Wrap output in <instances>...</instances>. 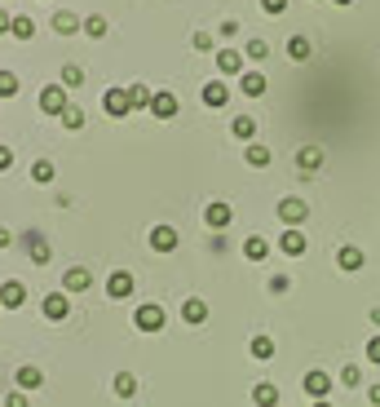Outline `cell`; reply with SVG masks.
Returning a JSON list of instances; mask_svg holds the SVG:
<instances>
[{
	"label": "cell",
	"instance_id": "cell-20",
	"mask_svg": "<svg viewBox=\"0 0 380 407\" xmlns=\"http://www.w3.org/2000/svg\"><path fill=\"white\" fill-rule=\"evenodd\" d=\"M279 248H283L288 257H301V253H305V235H301V231H283Z\"/></svg>",
	"mask_w": 380,
	"mask_h": 407
},
{
	"label": "cell",
	"instance_id": "cell-48",
	"mask_svg": "<svg viewBox=\"0 0 380 407\" xmlns=\"http://www.w3.org/2000/svg\"><path fill=\"white\" fill-rule=\"evenodd\" d=\"M314 407H331V403H327V399H318V403H314Z\"/></svg>",
	"mask_w": 380,
	"mask_h": 407
},
{
	"label": "cell",
	"instance_id": "cell-25",
	"mask_svg": "<svg viewBox=\"0 0 380 407\" xmlns=\"http://www.w3.org/2000/svg\"><path fill=\"white\" fill-rule=\"evenodd\" d=\"M9 35H14V40H31V35H35V22H31L27 14H18L14 22H9Z\"/></svg>",
	"mask_w": 380,
	"mask_h": 407
},
{
	"label": "cell",
	"instance_id": "cell-9",
	"mask_svg": "<svg viewBox=\"0 0 380 407\" xmlns=\"http://www.w3.org/2000/svg\"><path fill=\"white\" fill-rule=\"evenodd\" d=\"M106 292H111L115 301H124V297H133V274H128V270H115L111 279H106Z\"/></svg>",
	"mask_w": 380,
	"mask_h": 407
},
{
	"label": "cell",
	"instance_id": "cell-16",
	"mask_svg": "<svg viewBox=\"0 0 380 407\" xmlns=\"http://www.w3.org/2000/svg\"><path fill=\"white\" fill-rule=\"evenodd\" d=\"M80 27H85V22L71 14V9H58V14H53V31L58 35H71V31H80Z\"/></svg>",
	"mask_w": 380,
	"mask_h": 407
},
{
	"label": "cell",
	"instance_id": "cell-43",
	"mask_svg": "<svg viewBox=\"0 0 380 407\" xmlns=\"http://www.w3.org/2000/svg\"><path fill=\"white\" fill-rule=\"evenodd\" d=\"M367 358H372V363H380V337L367 341Z\"/></svg>",
	"mask_w": 380,
	"mask_h": 407
},
{
	"label": "cell",
	"instance_id": "cell-36",
	"mask_svg": "<svg viewBox=\"0 0 380 407\" xmlns=\"http://www.w3.org/2000/svg\"><path fill=\"white\" fill-rule=\"evenodd\" d=\"M18 93V76L14 71H0V98H14Z\"/></svg>",
	"mask_w": 380,
	"mask_h": 407
},
{
	"label": "cell",
	"instance_id": "cell-2",
	"mask_svg": "<svg viewBox=\"0 0 380 407\" xmlns=\"http://www.w3.org/2000/svg\"><path fill=\"white\" fill-rule=\"evenodd\" d=\"M305 217H310V208H305V199H279V222H288L292 226V231H296V226H301Z\"/></svg>",
	"mask_w": 380,
	"mask_h": 407
},
{
	"label": "cell",
	"instance_id": "cell-41",
	"mask_svg": "<svg viewBox=\"0 0 380 407\" xmlns=\"http://www.w3.org/2000/svg\"><path fill=\"white\" fill-rule=\"evenodd\" d=\"M5 407H31V403H27V394H22V390H14V394L5 399Z\"/></svg>",
	"mask_w": 380,
	"mask_h": 407
},
{
	"label": "cell",
	"instance_id": "cell-10",
	"mask_svg": "<svg viewBox=\"0 0 380 407\" xmlns=\"http://www.w3.org/2000/svg\"><path fill=\"white\" fill-rule=\"evenodd\" d=\"M204 222L212 226V231H225L230 226V204H221V199H212L208 208H204Z\"/></svg>",
	"mask_w": 380,
	"mask_h": 407
},
{
	"label": "cell",
	"instance_id": "cell-6",
	"mask_svg": "<svg viewBox=\"0 0 380 407\" xmlns=\"http://www.w3.org/2000/svg\"><path fill=\"white\" fill-rule=\"evenodd\" d=\"M22 248L31 253L35 266H44V261H49V244H44V235H40V231H27V235H22Z\"/></svg>",
	"mask_w": 380,
	"mask_h": 407
},
{
	"label": "cell",
	"instance_id": "cell-40",
	"mask_svg": "<svg viewBox=\"0 0 380 407\" xmlns=\"http://www.w3.org/2000/svg\"><path fill=\"white\" fill-rule=\"evenodd\" d=\"M261 9H266V14H283V9H288V0H261Z\"/></svg>",
	"mask_w": 380,
	"mask_h": 407
},
{
	"label": "cell",
	"instance_id": "cell-28",
	"mask_svg": "<svg viewBox=\"0 0 380 407\" xmlns=\"http://www.w3.org/2000/svg\"><path fill=\"white\" fill-rule=\"evenodd\" d=\"M248 164H252V169H266V164H270V147H261V142H248Z\"/></svg>",
	"mask_w": 380,
	"mask_h": 407
},
{
	"label": "cell",
	"instance_id": "cell-21",
	"mask_svg": "<svg viewBox=\"0 0 380 407\" xmlns=\"http://www.w3.org/2000/svg\"><path fill=\"white\" fill-rule=\"evenodd\" d=\"M44 385V376H40V367H31V363H22L18 367V390H40Z\"/></svg>",
	"mask_w": 380,
	"mask_h": 407
},
{
	"label": "cell",
	"instance_id": "cell-30",
	"mask_svg": "<svg viewBox=\"0 0 380 407\" xmlns=\"http://www.w3.org/2000/svg\"><path fill=\"white\" fill-rule=\"evenodd\" d=\"M124 93H128V106H150V98H155L146 85H128Z\"/></svg>",
	"mask_w": 380,
	"mask_h": 407
},
{
	"label": "cell",
	"instance_id": "cell-7",
	"mask_svg": "<svg viewBox=\"0 0 380 407\" xmlns=\"http://www.w3.org/2000/svg\"><path fill=\"white\" fill-rule=\"evenodd\" d=\"M22 301H27V288H22L18 279H5V283H0V306H5V310H18Z\"/></svg>",
	"mask_w": 380,
	"mask_h": 407
},
{
	"label": "cell",
	"instance_id": "cell-24",
	"mask_svg": "<svg viewBox=\"0 0 380 407\" xmlns=\"http://www.w3.org/2000/svg\"><path fill=\"white\" fill-rule=\"evenodd\" d=\"M243 257H248V261H266V257H270V244H266L261 235H252V239L243 244Z\"/></svg>",
	"mask_w": 380,
	"mask_h": 407
},
{
	"label": "cell",
	"instance_id": "cell-34",
	"mask_svg": "<svg viewBox=\"0 0 380 407\" xmlns=\"http://www.w3.org/2000/svg\"><path fill=\"white\" fill-rule=\"evenodd\" d=\"M252 358H275V341L270 337H252Z\"/></svg>",
	"mask_w": 380,
	"mask_h": 407
},
{
	"label": "cell",
	"instance_id": "cell-5",
	"mask_svg": "<svg viewBox=\"0 0 380 407\" xmlns=\"http://www.w3.org/2000/svg\"><path fill=\"white\" fill-rule=\"evenodd\" d=\"M305 394H310L314 403H318V399H327V394H331V376H327V372H318V367H314V372H305Z\"/></svg>",
	"mask_w": 380,
	"mask_h": 407
},
{
	"label": "cell",
	"instance_id": "cell-18",
	"mask_svg": "<svg viewBox=\"0 0 380 407\" xmlns=\"http://www.w3.org/2000/svg\"><path fill=\"white\" fill-rule=\"evenodd\" d=\"M150 111H155L159 119H173L177 115V98L173 93H155V98H150Z\"/></svg>",
	"mask_w": 380,
	"mask_h": 407
},
{
	"label": "cell",
	"instance_id": "cell-49",
	"mask_svg": "<svg viewBox=\"0 0 380 407\" xmlns=\"http://www.w3.org/2000/svg\"><path fill=\"white\" fill-rule=\"evenodd\" d=\"M331 5H354V0H331Z\"/></svg>",
	"mask_w": 380,
	"mask_h": 407
},
{
	"label": "cell",
	"instance_id": "cell-45",
	"mask_svg": "<svg viewBox=\"0 0 380 407\" xmlns=\"http://www.w3.org/2000/svg\"><path fill=\"white\" fill-rule=\"evenodd\" d=\"M9 244H14V235H9L5 226H0V248H9Z\"/></svg>",
	"mask_w": 380,
	"mask_h": 407
},
{
	"label": "cell",
	"instance_id": "cell-47",
	"mask_svg": "<svg viewBox=\"0 0 380 407\" xmlns=\"http://www.w3.org/2000/svg\"><path fill=\"white\" fill-rule=\"evenodd\" d=\"M9 22H14V18H9L5 9H0V31H9Z\"/></svg>",
	"mask_w": 380,
	"mask_h": 407
},
{
	"label": "cell",
	"instance_id": "cell-35",
	"mask_svg": "<svg viewBox=\"0 0 380 407\" xmlns=\"http://www.w3.org/2000/svg\"><path fill=\"white\" fill-rule=\"evenodd\" d=\"M85 85V71L80 67H62V89H80Z\"/></svg>",
	"mask_w": 380,
	"mask_h": 407
},
{
	"label": "cell",
	"instance_id": "cell-26",
	"mask_svg": "<svg viewBox=\"0 0 380 407\" xmlns=\"http://www.w3.org/2000/svg\"><path fill=\"white\" fill-rule=\"evenodd\" d=\"M182 319H186V323H204V319H208V306L199 301V297H190V301L182 306Z\"/></svg>",
	"mask_w": 380,
	"mask_h": 407
},
{
	"label": "cell",
	"instance_id": "cell-33",
	"mask_svg": "<svg viewBox=\"0 0 380 407\" xmlns=\"http://www.w3.org/2000/svg\"><path fill=\"white\" fill-rule=\"evenodd\" d=\"M58 119H62V128H85V111H80V106H67Z\"/></svg>",
	"mask_w": 380,
	"mask_h": 407
},
{
	"label": "cell",
	"instance_id": "cell-31",
	"mask_svg": "<svg viewBox=\"0 0 380 407\" xmlns=\"http://www.w3.org/2000/svg\"><path fill=\"white\" fill-rule=\"evenodd\" d=\"M31 182L49 186V182H53V164H49V160H35V164H31Z\"/></svg>",
	"mask_w": 380,
	"mask_h": 407
},
{
	"label": "cell",
	"instance_id": "cell-29",
	"mask_svg": "<svg viewBox=\"0 0 380 407\" xmlns=\"http://www.w3.org/2000/svg\"><path fill=\"white\" fill-rule=\"evenodd\" d=\"M115 394H120V399H133V394H137V376L120 372V376H115Z\"/></svg>",
	"mask_w": 380,
	"mask_h": 407
},
{
	"label": "cell",
	"instance_id": "cell-22",
	"mask_svg": "<svg viewBox=\"0 0 380 407\" xmlns=\"http://www.w3.org/2000/svg\"><path fill=\"white\" fill-rule=\"evenodd\" d=\"M252 403L257 407H279V390L270 385V381H261V385L252 390Z\"/></svg>",
	"mask_w": 380,
	"mask_h": 407
},
{
	"label": "cell",
	"instance_id": "cell-13",
	"mask_svg": "<svg viewBox=\"0 0 380 407\" xmlns=\"http://www.w3.org/2000/svg\"><path fill=\"white\" fill-rule=\"evenodd\" d=\"M40 310H44V319H67V310H71L67 306V292H49Z\"/></svg>",
	"mask_w": 380,
	"mask_h": 407
},
{
	"label": "cell",
	"instance_id": "cell-14",
	"mask_svg": "<svg viewBox=\"0 0 380 407\" xmlns=\"http://www.w3.org/2000/svg\"><path fill=\"white\" fill-rule=\"evenodd\" d=\"M225 98H230L225 80H208V85H204V106H225Z\"/></svg>",
	"mask_w": 380,
	"mask_h": 407
},
{
	"label": "cell",
	"instance_id": "cell-1",
	"mask_svg": "<svg viewBox=\"0 0 380 407\" xmlns=\"http://www.w3.org/2000/svg\"><path fill=\"white\" fill-rule=\"evenodd\" d=\"M67 106H71V102H67V89H62V85L40 89V111H44V115H62Z\"/></svg>",
	"mask_w": 380,
	"mask_h": 407
},
{
	"label": "cell",
	"instance_id": "cell-37",
	"mask_svg": "<svg viewBox=\"0 0 380 407\" xmlns=\"http://www.w3.org/2000/svg\"><path fill=\"white\" fill-rule=\"evenodd\" d=\"M243 53H248V58H257V63H261V58L270 53V44H266V40H248V44H243Z\"/></svg>",
	"mask_w": 380,
	"mask_h": 407
},
{
	"label": "cell",
	"instance_id": "cell-39",
	"mask_svg": "<svg viewBox=\"0 0 380 407\" xmlns=\"http://www.w3.org/2000/svg\"><path fill=\"white\" fill-rule=\"evenodd\" d=\"M190 44H195L199 53H208V49H212V35H208V31H195V40H190Z\"/></svg>",
	"mask_w": 380,
	"mask_h": 407
},
{
	"label": "cell",
	"instance_id": "cell-23",
	"mask_svg": "<svg viewBox=\"0 0 380 407\" xmlns=\"http://www.w3.org/2000/svg\"><path fill=\"white\" fill-rule=\"evenodd\" d=\"M230 133L239 138V142H248V138L257 133V119H252V115H234V119H230Z\"/></svg>",
	"mask_w": 380,
	"mask_h": 407
},
{
	"label": "cell",
	"instance_id": "cell-32",
	"mask_svg": "<svg viewBox=\"0 0 380 407\" xmlns=\"http://www.w3.org/2000/svg\"><path fill=\"white\" fill-rule=\"evenodd\" d=\"M85 35L102 40V35H106V18H102V14H89V18H85Z\"/></svg>",
	"mask_w": 380,
	"mask_h": 407
},
{
	"label": "cell",
	"instance_id": "cell-15",
	"mask_svg": "<svg viewBox=\"0 0 380 407\" xmlns=\"http://www.w3.org/2000/svg\"><path fill=\"white\" fill-rule=\"evenodd\" d=\"M239 89L248 93V98H261V93H266V76H261V71H243V76H239Z\"/></svg>",
	"mask_w": 380,
	"mask_h": 407
},
{
	"label": "cell",
	"instance_id": "cell-46",
	"mask_svg": "<svg viewBox=\"0 0 380 407\" xmlns=\"http://www.w3.org/2000/svg\"><path fill=\"white\" fill-rule=\"evenodd\" d=\"M367 399H372V403L380 407V385H372V390H367Z\"/></svg>",
	"mask_w": 380,
	"mask_h": 407
},
{
	"label": "cell",
	"instance_id": "cell-12",
	"mask_svg": "<svg viewBox=\"0 0 380 407\" xmlns=\"http://www.w3.org/2000/svg\"><path fill=\"white\" fill-rule=\"evenodd\" d=\"M150 248H155V253H173L177 248V231L173 226H155V231H150Z\"/></svg>",
	"mask_w": 380,
	"mask_h": 407
},
{
	"label": "cell",
	"instance_id": "cell-4",
	"mask_svg": "<svg viewBox=\"0 0 380 407\" xmlns=\"http://www.w3.org/2000/svg\"><path fill=\"white\" fill-rule=\"evenodd\" d=\"M133 323H137L141 332H159V328H164V310H159V306H137Z\"/></svg>",
	"mask_w": 380,
	"mask_h": 407
},
{
	"label": "cell",
	"instance_id": "cell-27",
	"mask_svg": "<svg viewBox=\"0 0 380 407\" xmlns=\"http://www.w3.org/2000/svg\"><path fill=\"white\" fill-rule=\"evenodd\" d=\"M310 53H314V44L305 40V35H292V40H288V58H296V63H305Z\"/></svg>",
	"mask_w": 380,
	"mask_h": 407
},
{
	"label": "cell",
	"instance_id": "cell-19",
	"mask_svg": "<svg viewBox=\"0 0 380 407\" xmlns=\"http://www.w3.org/2000/svg\"><path fill=\"white\" fill-rule=\"evenodd\" d=\"M296 164H301V173H314L318 164H323V151H318V147H301V151H296Z\"/></svg>",
	"mask_w": 380,
	"mask_h": 407
},
{
	"label": "cell",
	"instance_id": "cell-44",
	"mask_svg": "<svg viewBox=\"0 0 380 407\" xmlns=\"http://www.w3.org/2000/svg\"><path fill=\"white\" fill-rule=\"evenodd\" d=\"M9 164H14V151H9V147H0V169H9Z\"/></svg>",
	"mask_w": 380,
	"mask_h": 407
},
{
	"label": "cell",
	"instance_id": "cell-17",
	"mask_svg": "<svg viewBox=\"0 0 380 407\" xmlns=\"http://www.w3.org/2000/svg\"><path fill=\"white\" fill-rule=\"evenodd\" d=\"M336 266H340V270H363V248L345 244V248L336 253Z\"/></svg>",
	"mask_w": 380,
	"mask_h": 407
},
{
	"label": "cell",
	"instance_id": "cell-42",
	"mask_svg": "<svg viewBox=\"0 0 380 407\" xmlns=\"http://www.w3.org/2000/svg\"><path fill=\"white\" fill-rule=\"evenodd\" d=\"M288 283H292L288 274H275V279H270V292H288Z\"/></svg>",
	"mask_w": 380,
	"mask_h": 407
},
{
	"label": "cell",
	"instance_id": "cell-38",
	"mask_svg": "<svg viewBox=\"0 0 380 407\" xmlns=\"http://www.w3.org/2000/svg\"><path fill=\"white\" fill-rule=\"evenodd\" d=\"M340 381H345V385H359V381H363V372H359L354 363H345V367H340Z\"/></svg>",
	"mask_w": 380,
	"mask_h": 407
},
{
	"label": "cell",
	"instance_id": "cell-11",
	"mask_svg": "<svg viewBox=\"0 0 380 407\" xmlns=\"http://www.w3.org/2000/svg\"><path fill=\"white\" fill-rule=\"evenodd\" d=\"M89 283H93V274H89L85 266H71V270L62 274V292H85Z\"/></svg>",
	"mask_w": 380,
	"mask_h": 407
},
{
	"label": "cell",
	"instance_id": "cell-8",
	"mask_svg": "<svg viewBox=\"0 0 380 407\" xmlns=\"http://www.w3.org/2000/svg\"><path fill=\"white\" fill-rule=\"evenodd\" d=\"M217 71L221 76H243V53L239 49H217Z\"/></svg>",
	"mask_w": 380,
	"mask_h": 407
},
{
	"label": "cell",
	"instance_id": "cell-3",
	"mask_svg": "<svg viewBox=\"0 0 380 407\" xmlns=\"http://www.w3.org/2000/svg\"><path fill=\"white\" fill-rule=\"evenodd\" d=\"M102 106H106V115H111V119H124L128 111H133L124 89H106V93H102Z\"/></svg>",
	"mask_w": 380,
	"mask_h": 407
}]
</instances>
